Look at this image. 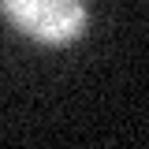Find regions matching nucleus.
I'll return each instance as SVG.
<instances>
[{
	"label": "nucleus",
	"instance_id": "obj_1",
	"mask_svg": "<svg viewBox=\"0 0 149 149\" xmlns=\"http://www.w3.org/2000/svg\"><path fill=\"white\" fill-rule=\"evenodd\" d=\"M4 19L37 45H71L86 34V0H0Z\"/></svg>",
	"mask_w": 149,
	"mask_h": 149
}]
</instances>
